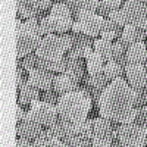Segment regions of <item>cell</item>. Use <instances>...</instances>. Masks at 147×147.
<instances>
[{
    "mask_svg": "<svg viewBox=\"0 0 147 147\" xmlns=\"http://www.w3.org/2000/svg\"><path fill=\"white\" fill-rule=\"evenodd\" d=\"M97 110L100 116L113 122H136L138 113V107L136 106V91L127 78H116L106 85L100 94Z\"/></svg>",
    "mask_w": 147,
    "mask_h": 147,
    "instance_id": "cell-1",
    "label": "cell"
},
{
    "mask_svg": "<svg viewBox=\"0 0 147 147\" xmlns=\"http://www.w3.org/2000/svg\"><path fill=\"white\" fill-rule=\"evenodd\" d=\"M146 38H147V35H146L144 30H140L136 25L127 24V25L124 27V30H122V34H121V37L118 40L128 49L131 44L137 43V41H144Z\"/></svg>",
    "mask_w": 147,
    "mask_h": 147,
    "instance_id": "cell-15",
    "label": "cell"
},
{
    "mask_svg": "<svg viewBox=\"0 0 147 147\" xmlns=\"http://www.w3.org/2000/svg\"><path fill=\"white\" fill-rule=\"evenodd\" d=\"M85 63H87V74L88 75H96V74L103 72V68H105L106 62L94 49H91V50L87 53V56H85Z\"/></svg>",
    "mask_w": 147,
    "mask_h": 147,
    "instance_id": "cell-21",
    "label": "cell"
},
{
    "mask_svg": "<svg viewBox=\"0 0 147 147\" xmlns=\"http://www.w3.org/2000/svg\"><path fill=\"white\" fill-rule=\"evenodd\" d=\"M66 57V56H65ZM87 72V63H85V59H72V57H66V65L62 74L72 77L75 81L82 82V78Z\"/></svg>",
    "mask_w": 147,
    "mask_h": 147,
    "instance_id": "cell-14",
    "label": "cell"
},
{
    "mask_svg": "<svg viewBox=\"0 0 147 147\" xmlns=\"http://www.w3.org/2000/svg\"><path fill=\"white\" fill-rule=\"evenodd\" d=\"M122 30H124V28L118 27L116 24H113L112 21H109L106 18V22H105V27L102 30L100 37H102V38H105V40H109V41H115V40H118L119 37H121Z\"/></svg>",
    "mask_w": 147,
    "mask_h": 147,
    "instance_id": "cell-27",
    "label": "cell"
},
{
    "mask_svg": "<svg viewBox=\"0 0 147 147\" xmlns=\"http://www.w3.org/2000/svg\"><path fill=\"white\" fill-rule=\"evenodd\" d=\"M63 124H65V137H63L65 146H74V147L93 146L91 143L93 118L85 119L82 122H68L63 119Z\"/></svg>",
    "mask_w": 147,
    "mask_h": 147,
    "instance_id": "cell-6",
    "label": "cell"
},
{
    "mask_svg": "<svg viewBox=\"0 0 147 147\" xmlns=\"http://www.w3.org/2000/svg\"><path fill=\"white\" fill-rule=\"evenodd\" d=\"M25 115H27V112H24L22 105L18 103V106H16V124H19V122H22L25 119Z\"/></svg>",
    "mask_w": 147,
    "mask_h": 147,
    "instance_id": "cell-34",
    "label": "cell"
},
{
    "mask_svg": "<svg viewBox=\"0 0 147 147\" xmlns=\"http://www.w3.org/2000/svg\"><path fill=\"white\" fill-rule=\"evenodd\" d=\"M127 63H146L147 62V47L144 41H137L127 49Z\"/></svg>",
    "mask_w": 147,
    "mask_h": 147,
    "instance_id": "cell-19",
    "label": "cell"
},
{
    "mask_svg": "<svg viewBox=\"0 0 147 147\" xmlns=\"http://www.w3.org/2000/svg\"><path fill=\"white\" fill-rule=\"evenodd\" d=\"M32 146H35V147H46V146L60 147V146H65V144L55 132H52L49 128H46V129H43L40 132V136L32 141Z\"/></svg>",
    "mask_w": 147,
    "mask_h": 147,
    "instance_id": "cell-22",
    "label": "cell"
},
{
    "mask_svg": "<svg viewBox=\"0 0 147 147\" xmlns=\"http://www.w3.org/2000/svg\"><path fill=\"white\" fill-rule=\"evenodd\" d=\"M105 22H106V18L96 13V12L80 10L74 16V24H72L71 31L75 34H85L91 37V38H97L102 34Z\"/></svg>",
    "mask_w": 147,
    "mask_h": 147,
    "instance_id": "cell-7",
    "label": "cell"
},
{
    "mask_svg": "<svg viewBox=\"0 0 147 147\" xmlns=\"http://www.w3.org/2000/svg\"><path fill=\"white\" fill-rule=\"evenodd\" d=\"M53 88L62 96L66 94L69 91H75L81 88V82L75 81L72 77L66 75V74H57L55 75V81H53Z\"/></svg>",
    "mask_w": 147,
    "mask_h": 147,
    "instance_id": "cell-17",
    "label": "cell"
},
{
    "mask_svg": "<svg viewBox=\"0 0 147 147\" xmlns=\"http://www.w3.org/2000/svg\"><path fill=\"white\" fill-rule=\"evenodd\" d=\"M144 128H146V132H147V121L144 122Z\"/></svg>",
    "mask_w": 147,
    "mask_h": 147,
    "instance_id": "cell-38",
    "label": "cell"
},
{
    "mask_svg": "<svg viewBox=\"0 0 147 147\" xmlns=\"http://www.w3.org/2000/svg\"><path fill=\"white\" fill-rule=\"evenodd\" d=\"M60 2L66 3L71 7L74 16H75L77 12H80V10H91V12H96L97 7L100 6V0H60Z\"/></svg>",
    "mask_w": 147,
    "mask_h": 147,
    "instance_id": "cell-23",
    "label": "cell"
},
{
    "mask_svg": "<svg viewBox=\"0 0 147 147\" xmlns=\"http://www.w3.org/2000/svg\"><path fill=\"white\" fill-rule=\"evenodd\" d=\"M38 27H40L41 35H49V34H53V32H55L52 24H50V19H49V15L43 16V18L38 21Z\"/></svg>",
    "mask_w": 147,
    "mask_h": 147,
    "instance_id": "cell-33",
    "label": "cell"
},
{
    "mask_svg": "<svg viewBox=\"0 0 147 147\" xmlns=\"http://www.w3.org/2000/svg\"><path fill=\"white\" fill-rule=\"evenodd\" d=\"M118 141L125 147H143L147 146V132L144 125L137 122H127L119 125Z\"/></svg>",
    "mask_w": 147,
    "mask_h": 147,
    "instance_id": "cell-9",
    "label": "cell"
},
{
    "mask_svg": "<svg viewBox=\"0 0 147 147\" xmlns=\"http://www.w3.org/2000/svg\"><path fill=\"white\" fill-rule=\"evenodd\" d=\"M59 97H60V94H59L55 88H50V90H44V91H41V100L49 102V103L57 105Z\"/></svg>",
    "mask_w": 147,
    "mask_h": 147,
    "instance_id": "cell-32",
    "label": "cell"
},
{
    "mask_svg": "<svg viewBox=\"0 0 147 147\" xmlns=\"http://www.w3.org/2000/svg\"><path fill=\"white\" fill-rule=\"evenodd\" d=\"M107 19L112 21L113 24H116V25L121 27V28H124V27L127 25V18H125V13H124V10H122V7L112 10V12L107 15Z\"/></svg>",
    "mask_w": 147,
    "mask_h": 147,
    "instance_id": "cell-29",
    "label": "cell"
},
{
    "mask_svg": "<svg viewBox=\"0 0 147 147\" xmlns=\"http://www.w3.org/2000/svg\"><path fill=\"white\" fill-rule=\"evenodd\" d=\"M143 97H144V105L147 103V87L143 88Z\"/></svg>",
    "mask_w": 147,
    "mask_h": 147,
    "instance_id": "cell-36",
    "label": "cell"
},
{
    "mask_svg": "<svg viewBox=\"0 0 147 147\" xmlns=\"http://www.w3.org/2000/svg\"><path fill=\"white\" fill-rule=\"evenodd\" d=\"M105 75L109 78V81H113L116 78H125V66L119 63V60H110L105 63L103 68Z\"/></svg>",
    "mask_w": 147,
    "mask_h": 147,
    "instance_id": "cell-25",
    "label": "cell"
},
{
    "mask_svg": "<svg viewBox=\"0 0 147 147\" xmlns=\"http://www.w3.org/2000/svg\"><path fill=\"white\" fill-rule=\"evenodd\" d=\"M55 72H50L44 68H35L30 72L28 75V82L32 84L34 87H37L38 90L44 91V90H50L53 88V81H55Z\"/></svg>",
    "mask_w": 147,
    "mask_h": 147,
    "instance_id": "cell-13",
    "label": "cell"
},
{
    "mask_svg": "<svg viewBox=\"0 0 147 147\" xmlns=\"http://www.w3.org/2000/svg\"><path fill=\"white\" fill-rule=\"evenodd\" d=\"M38 19L31 18L21 21L16 18V60H21L30 53H34L41 40Z\"/></svg>",
    "mask_w": 147,
    "mask_h": 147,
    "instance_id": "cell-4",
    "label": "cell"
},
{
    "mask_svg": "<svg viewBox=\"0 0 147 147\" xmlns=\"http://www.w3.org/2000/svg\"><path fill=\"white\" fill-rule=\"evenodd\" d=\"M119 122H113L103 116L93 118V136L91 143L94 147H109L121 146L118 141Z\"/></svg>",
    "mask_w": 147,
    "mask_h": 147,
    "instance_id": "cell-5",
    "label": "cell"
},
{
    "mask_svg": "<svg viewBox=\"0 0 147 147\" xmlns=\"http://www.w3.org/2000/svg\"><path fill=\"white\" fill-rule=\"evenodd\" d=\"M47 15V12H41L37 10L35 7H32L31 5H28L25 0H16V16L19 19H31V18H37L41 19L43 16Z\"/></svg>",
    "mask_w": 147,
    "mask_h": 147,
    "instance_id": "cell-20",
    "label": "cell"
},
{
    "mask_svg": "<svg viewBox=\"0 0 147 147\" xmlns=\"http://www.w3.org/2000/svg\"><path fill=\"white\" fill-rule=\"evenodd\" d=\"M25 119L34 121L37 124H40L43 128H47L59 119V112H57L56 105L44 102V100L40 99V100H37V102L30 105V109L25 115Z\"/></svg>",
    "mask_w": 147,
    "mask_h": 147,
    "instance_id": "cell-8",
    "label": "cell"
},
{
    "mask_svg": "<svg viewBox=\"0 0 147 147\" xmlns=\"http://www.w3.org/2000/svg\"><path fill=\"white\" fill-rule=\"evenodd\" d=\"M74 46V32L65 34H49L43 35L35 49L38 57V66L55 74H62L66 65V53Z\"/></svg>",
    "mask_w": 147,
    "mask_h": 147,
    "instance_id": "cell-2",
    "label": "cell"
},
{
    "mask_svg": "<svg viewBox=\"0 0 147 147\" xmlns=\"http://www.w3.org/2000/svg\"><path fill=\"white\" fill-rule=\"evenodd\" d=\"M125 78L134 88L147 87V66L146 63H127Z\"/></svg>",
    "mask_w": 147,
    "mask_h": 147,
    "instance_id": "cell-12",
    "label": "cell"
},
{
    "mask_svg": "<svg viewBox=\"0 0 147 147\" xmlns=\"http://www.w3.org/2000/svg\"><path fill=\"white\" fill-rule=\"evenodd\" d=\"M141 110H143V113H144V116H146V119H147V103L141 106Z\"/></svg>",
    "mask_w": 147,
    "mask_h": 147,
    "instance_id": "cell-37",
    "label": "cell"
},
{
    "mask_svg": "<svg viewBox=\"0 0 147 147\" xmlns=\"http://www.w3.org/2000/svg\"><path fill=\"white\" fill-rule=\"evenodd\" d=\"M49 19H50V24L56 34H65L69 32L72 28L74 13L66 3L57 2L53 3L50 12H49Z\"/></svg>",
    "mask_w": 147,
    "mask_h": 147,
    "instance_id": "cell-10",
    "label": "cell"
},
{
    "mask_svg": "<svg viewBox=\"0 0 147 147\" xmlns=\"http://www.w3.org/2000/svg\"><path fill=\"white\" fill-rule=\"evenodd\" d=\"M19 62H21V65L24 66V69H25L27 72H31L32 69L38 68V57H37L35 52H34V53L27 55L25 57H22V59L19 60Z\"/></svg>",
    "mask_w": 147,
    "mask_h": 147,
    "instance_id": "cell-30",
    "label": "cell"
},
{
    "mask_svg": "<svg viewBox=\"0 0 147 147\" xmlns=\"http://www.w3.org/2000/svg\"><path fill=\"white\" fill-rule=\"evenodd\" d=\"M41 131H43V127L34 121H30V119H24L22 122L16 124V136L24 137L30 141H34L40 136Z\"/></svg>",
    "mask_w": 147,
    "mask_h": 147,
    "instance_id": "cell-16",
    "label": "cell"
},
{
    "mask_svg": "<svg viewBox=\"0 0 147 147\" xmlns=\"http://www.w3.org/2000/svg\"><path fill=\"white\" fill-rule=\"evenodd\" d=\"M40 99H41V90L34 87L30 82H25L21 87V90H18V103H21L22 106H30L31 103Z\"/></svg>",
    "mask_w": 147,
    "mask_h": 147,
    "instance_id": "cell-18",
    "label": "cell"
},
{
    "mask_svg": "<svg viewBox=\"0 0 147 147\" xmlns=\"http://www.w3.org/2000/svg\"><path fill=\"white\" fill-rule=\"evenodd\" d=\"M93 49L105 59V62L113 60V41L105 40V38H102V37L100 38H94Z\"/></svg>",
    "mask_w": 147,
    "mask_h": 147,
    "instance_id": "cell-24",
    "label": "cell"
},
{
    "mask_svg": "<svg viewBox=\"0 0 147 147\" xmlns=\"http://www.w3.org/2000/svg\"><path fill=\"white\" fill-rule=\"evenodd\" d=\"M109 82H110V81H109V78L105 75V72H100V74H96V75H88V74H85L81 84L90 85V87H93V88H97V90L103 91Z\"/></svg>",
    "mask_w": 147,
    "mask_h": 147,
    "instance_id": "cell-26",
    "label": "cell"
},
{
    "mask_svg": "<svg viewBox=\"0 0 147 147\" xmlns=\"http://www.w3.org/2000/svg\"><path fill=\"white\" fill-rule=\"evenodd\" d=\"M15 146H32V141L27 140V138H24V137H18L13 143Z\"/></svg>",
    "mask_w": 147,
    "mask_h": 147,
    "instance_id": "cell-35",
    "label": "cell"
},
{
    "mask_svg": "<svg viewBox=\"0 0 147 147\" xmlns=\"http://www.w3.org/2000/svg\"><path fill=\"white\" fill-rule=\"evenodd\" d=\"M146 66H147V62H146Z\"/></svg>",
    "mask_w": 147,
    "mask_h": 147,
    "instance_id": "cell-40",
    "label": "cell"
},
{
    "mask_svg": "<svg viewBox=\"0 0 147 147\" xmlns=\"http://www.w3.org/2000/svg\"><path fill=\"white\" fill-rule=\"evenodd\" d=\"M121 6H122V0H100V6L97 7L96 13L107 18L110 12L115 9H119Z\"/></svg>",
    "mask_w": 147,
    "mask_h": 147,
    "instance_id": "cell-28",
    "label": "cell"
},
{
    "mask_svg": "<svg viewBox=\"0 0 147 147\" xmlns=\"http://www.w3.org/2000/svg\"><path fill=\"white\" fill-rule=\"evenodd\" d=\"M28 5H31L32 7H35L37 10L41 12H47L50 10L53 6V0H25Z\"/></svg>",
    "mask_w": 147,
    "mask_h": 147,
    "instance_id": "cell-31",
    "label": "cell"
},
{
    "mask_svg": "<svg viewBox=\"0 0 147 147\" xmlns=\"http://www.w3.org/2000/svg\"><path fill=\"white\" fill-rule=\"evenodd\" d=\"M127 24L136 25L140 30H147V0H125L122 3Z\"/></svg>",
    "mask_w": 147,
    "mask_h": 147,
    "instance_id": "cell-11",
    "label": "cell"
},
{
    "mask_svg": "<svg viewBox=\"0 0 147 147\" xmlns=\"http://www.w3.org/2000/svg\"><path fill=\"white\" fill-rule=\"evenodd\" d=\"M146 35H147V30H146Z\"/></svg>",
    "mask_w": 147,
    "mask_h": 147,
    "instance_id": "cell-39",
    "label": "cell"
},
{
    "mask_svg": "<svg viewBox=\"0 0 147 147\" xmlns=\"http://www.w3.org/2000/svg\"><path fill=\"white\" fill-rule=\"evenodd\" d=\"M93 106L94 105L91 97L82 88L62 94L56 105L59 118H62L68 122H82L88 119Z\"/></svg>",
    "mask_w": 147,
    "mask_h": 147,
    "instance_id": "cell-3",
    "label": "cell"
}]
</instances>
